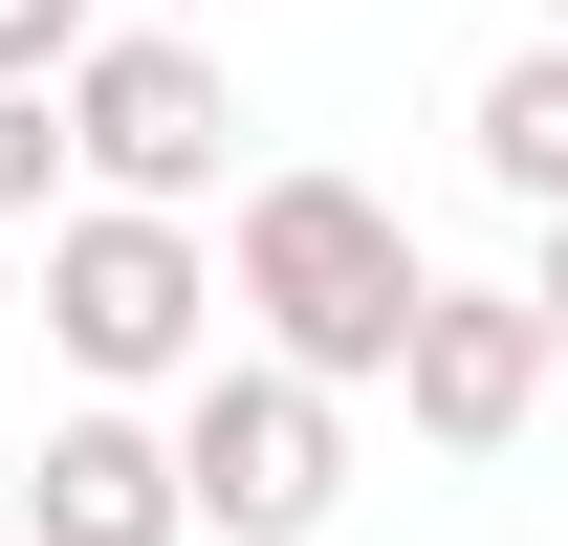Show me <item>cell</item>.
<instances>
[{
	"mask_svg": "<svg viewBox=\"0 0 568 546\" xmlns=\"http://www.w3.org/2000/svg\"><path fill=\"white\" fill-rule=\"evenodd\" d=\"M394 415H416L437 459H503V437L547 415V328H525V284H437L416 350H394Z\"/></svg>",
	"mask_w": 568,
	"mask_h": 546,
	"instance_id": "cell-5",
	"label": "cell"
},
{
	"mask_svg": "<svg viewBox=\"0 0 568 546\" xmlns=\"http://www.w3.org/2000/svg\"><path fill=\"white\" fill-rule=\"evenodd\" d=\"M547 44H568V0H547Z\"/></svg>",
	"mask_w": 568,
	"mask_h": 546,
	"instance_id": "cell-12",
	"label": "cell"
},
{
	"mask_svg": "<svg viewBox=\"0 0 568 546\" xmlns=\"http://www.w3.org/2000/svg\"><path fill=\"white\" fill-rule=\"evenodd\" d=\"M175 503H197V546H328V503H351V394L219 350L197 394H175Z\"/></svg>",
	"mask_w": 568,
	"mask_h": 546,
	"instance_id": "cell-3",
	"label": "cell"
},
{
	"mask_svg": "<svg viewBox=\"0 0 568 546\" xmlns=\"http://www.w3.org/2000/svg\"><path fill=\"white\" fill-rule=\"evenodd\" d=\"M459 132H481V175H503V198H525V219H568V44H503Z\"/></svg>",
	"mask_w": 568,
	"mask_h": 546,
	"instance_id": "cell-7",
	"label": "cell"
},
{
	"mask_svg": "<svg viewBox=\"0 0 568 546\" xmlns=\"http://www.w3.org/2000/svg\"><path fill=\"white\" fill-rule=\"evenodd\" d=\"M219 306H263V372H306V394H394L437 263H416V219L372 175H263L241 241H219Z\"/></svg>",
	"mask_w": 568,
	"mask_h": 546,
	"instance_id": "cell-1",
	"label": "cell"
},
{
	"mask_svg": "<svg viewBox=\"0 0 568 546\" xmlns=\"http://www.w3.org/2000/svg\"><path fill=\"white\" fill-rule=\"evenodd\" d=\"M219 132H241V88H219L197 22H110V44L67 67V175L132 198V219H197L219 198Z\"/></svg>",
	"mask_w": 568,
	"mask_h": 546,
	"instance_id": "cell-4",
	"label": "cell"
},
{
	"mask_svg": "<svg viewBox=\"0 0 568 546\" xmlns=\"http://www.w3.org/2000/svg\"><path fill=\"white\" fill-rule=\"evenodd\" d=\"M44 350H67L110 415H132L153 372L197 394V372H219V241H197V219H132V198H67V219H44Z\"/></svg>",
	"mask_w": 568,
	"mask_h": 546,
	"instance_id": "cell-2",
	"label": "cell"
},
{
	"mask_svg": "<svg viewBox=\"0 0 568 546\" xmlns=\"http://www.w3.org/2000/svg\"><path fill=\"white\" fill-rule=\"evenodd\" d=\"M88 44H110V0H0V88H67Z\"/></svg>",
	"mask_w": 568,
	"mask_h": 546,
	"instance_id": "cell-9",
	"label": "cell"
},
{
	"mask_svg": "<svg viewBox=\"0 0 568 546\" xmlns=\"http://www.w3.org/2000/svg\"><path fill=\"white\" fill-rule=\"evenodd\" d=\"M22 546H197V503H175V437L153 415H44V459H22Z\"/></svg>",
	"mask_w": 568,
	"mask_h": 546,
	"instance_id": "cell-6",
	"label": "cell"
},
{
	"mask_svg": "<svg viewBox=\"0 0 568 546\" xmlns=\"http://www.w3.org/2000/svg\"><path fill=\"white\" fill-rule=\"evenodd\" d=\"M67 198V88H0V219Z\"/></svg>",
	"mask_w": 568,
	"mask_h": 546,
	"instance_id": "cell-8",
	"label": "cell"
},
{
	"mask_svg": "<svg viewBox=\"0 0 568 546\" xmlns=\"http://www.w3.org/2000/svg\"><path fill=\"white\" fill-rule=\"evenodd\" d=\"M525 328H547V372H568V219L525 241Z\"/></svg>",
	"mask_w": 568,
	"mask_h": 546,
	"instance_id": "cell-10",
	"label": "cell"
},
{
	"mask_svg": "<svg viewBox=\"0 0 568 546\" xmlns=\"http://www.w3.org/2000/svg\"><path fill=\"white\" fill-rule=\"evenodd\" d=\"M132 22H175V0H132Z\"/></svg>",
	"mask_w": 568,
	"mask_h": 546,
	"instance_id": "cell-11",
	"label": "cell"
}]
</instances>
